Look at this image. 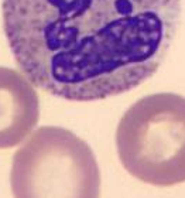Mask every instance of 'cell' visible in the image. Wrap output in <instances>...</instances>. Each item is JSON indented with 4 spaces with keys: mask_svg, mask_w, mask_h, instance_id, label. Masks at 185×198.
Listing matches in <instances>:
<instances>
[{
    "mask_svg": "<svg viewBox=\"0 0 185 198\" xmlns=\"http://www.w3.org/2000/svg\"><path fill=\"white\" fill-rule=\"evenodd\" d=\"M124 170L155 187L185 183V96L147 95L134 102L116 129Z\"/></svg>",
    "mask_w": 185,
    "mask_h": 198,
    "instance_id": "7a4b0ae2",
    "label": "cell"
},
{
    "mask_svg": "<svg viewBox=\"0 0 185 198\" xmlns=\"http://www.w3.org/2000/svg\"><path fill=\"white\" fill-rule=\"evenodd\" d=\"M19 68L40 89L90 102L134 89L168 54L181 0H3Z\"/></svg>",
    "mask_w": 185,
    "mask_h": 198,
    "instance_id": "6da1fadb",
    "label": "cell"
},
{
    "mask_svg": "<svg viewBox=\"0 0 185 198\" xmlns=\"http://www.w3.org/2000/svg\"><path fill=\"white\" fill-rule=\"evenodd\" d=\"M14 198H100V170L93 150L59 126H41L12 161Z\"/></svg>",
    "mask_w": 185,
    "mask_h": 198,
    "instance_id": "3957f363",
    "label": "cell"
},
{
    "mask_svg": "<svg viewBox=\"0 0 185 198\" xmlns=\"http://www.w3.org/2000/svg\"><path fill=\"white\" fill-rule=\"evenodd\" d=\"M40 119V99L20 72L0 67V149L24 141Z\"/></svg>",
    "mask_w": 185,
    "mask_h": 198,
    "instance_id": "277c9868",
    "label": "cell"
}]
</instances>
